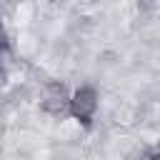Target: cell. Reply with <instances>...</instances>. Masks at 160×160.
Returning <instances> with one entry per match:
<instances>
[{
    "label": "cell",
    "mask_w": 160,
    "mask_h": 160,
    "mask_svg": "<svg viewBox=\"0 0 160 160\" xmlns=\"http://www.w3.org/2000/svg\"><path fill=\"white\" fill-rule=\"evenodd\" d=\"M95 110H98V90H95V88L82 85V88H78V90L70 95L68 112H70L78 122L90 125L92 118H95Z\"/></svg>",
    "instance_id": "1"
},
{
    "label": "cell",
    "mask_w": 160,
    "mask_h": 160,
    "mask_svg": "<svg viewBox=\"0 0 160 160\" xmlns=\"http://www.w3.org/2000/svg\"><path fill=\"white\" fill-rule=\"evenodd\" d=\"M68 105H70V95L65 92V85H58L52 82L45 92V100H42V108L50 112V115H65L68 112Z\"/></svg>",
    "instance_id": "2"
},
{
    "label": "cell",
    "mask_w": 160,
    "mask_h": 160,
    "mask_svg": "<svg viewBox=\"0 0 160 160\" xmlns=\"http://www.w3.org/2000/svg\"><path fill=\"white\" fill-rule=\"evenodd\" d=\"M2 52H8V40H5V30H2V25H0V55Z\"/></svg>",
    "instance_id": "3"
},
{
    "label": "cell",
    "mask_w": 160,
    "mask_h": 160,
    "mask_svg": "<svg viewBox=\"0 0 160 160\" xmlns=\"http://www.w3.org/2000/svg\"><path fill=\"white\" fill-rule=\"evenodd\" d=\"M142 160H160V155H158V150H150V152H148Z\"/></svg>",
    "instance_id": "4"
},
{
    "label": "cell",
    "mask_w": 160,
    "mask_h": 160,
    "mask_svg": "<svg viewBox=\"0 0 160 160\" xmlns=\"http://www.w3.org/2000/svg\"><path fill=\"white\" fill-rule=\"evenodd\" d=\"M2 80H5V72H2V70H0V85H2Z\"/></svg>",
    "instance_id": "5"
}]
</instances>
